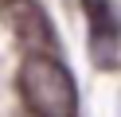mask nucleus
Returning <instances> with one entry per match:
<instances>
[{
	"label": "nucleus",
	"instance_id": "obj_1",
	"mask_svg": "<svg viewBox=\"0 0 121 117\" xmlns=\"http://www.w3.org/2000/svg\"><path fill=\"white\" fill-rule=\"evenodd\" d=\"M20 94L35 117H74L78 109L70 70L47 55H27V62L20 66Z\"/></svg>",
	"mask_w": 121,
	"mask_h": 117
},
{
	"label": "nucleus",
	"instance_id": "obj_2",
	"mask_svg": "<svg viewBox=\"0 0 121 117\" xmlns=\"http://www.w3.org/2000/svg\"><path fill=\"white\" fill-rule=\"evenodd\" d=\"M82 12L90 20V55L98 66L117 62V39H121V16L113 0H82Z\"/></svg>",
	"mask_w": 121,
	"mask_h": 117
},
{
	"label": "nucleus",
	"instance_id": "obj_3",
	"mask_svg": "<svg viewBox=\"0 0 121 117\" xmlns=\"http://www.w3.org/2000/svg\"><path fill=\"white\" fill-rule=\"evenodd\" d=\"M8 16H12V23H16V39L24 43L27 55H51L55 51V35H51V23H47V16L39 12V4H31V0H12Z\"/></svg>",
	"mask_w": 121,
	"mask_h": 117
}]
</instances>
